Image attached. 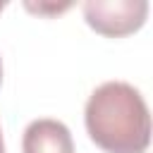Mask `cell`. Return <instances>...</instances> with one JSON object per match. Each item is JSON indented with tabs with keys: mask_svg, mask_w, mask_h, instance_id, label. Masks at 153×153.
Instances as JSON below:
<instances>
[{
	"mask_svg": "<svg viewBox=\"0 0 153 153\" xmlns=\"http://www.w3.org/2000/svg\"><path fill=\"white\" fill-rule=\"evenodd\" d=\"M84 122L105 153H143L151 143V115L143 96L127 81H105L86 100Z\"/></svg>",
	"mask_w": 153,
	"mask_h": 153,
	"instance_id": "6da1fadb",
	"label": "cell"
},
{
	"mask_svg": "<svg viewBox=\"0 0 153 153\" xmlns=\"http://www.w3.org/2000/svg\"><path fill=\"white\" fill-rule=\"evenodd\" d=\"M81 10L86 24L96 33L120 38L143 26L148 14V2L146 0H86Z\"/></svg>",
	"mask_w": 153,
	"mask_h": 153,
	"instance_id": "7a4b0ae2",
	"label": "cell"
},
{
	"mask_svg": "<svg viewBox=\"0 0 153 153\" xmlns=\"http://www.w3.org/2000/svg\"><path fill=\"white\" fill-rule=\"evenodd\" d=\"M22 153H74L72 131L60 120H33L24 129Z\"/></svg>",
	"mask_w": 153,
	"mask_h": 153,
	"instance_id": "3957f363",
	"label": "cell"
},
{
	"mask_svg": "<svg viewBox=\"0 0 153 153\" xmlns=\"http://www.w3.org/2000/svg\"><path fill=\"white\" fill-rule=\"evenodd\" d=\"M72 2H26V10L31 12H38V14H55V12H62V10H69Z\"/></svg>",
	"mask_w": 153,
	"mask_h": 153,
	"instance_id": "277c9868",
	"label": "cell"
},
{
	"mask_svg": "<svg viewBox=\"0 0 153 153\" xmlns=\"http://www.w3.org/2000/svg\"><path fill=\"white\" fill-rule=\"evenodd\" d=\"M0 153H5V141H2V131H0Z\"/></svg>",
	"mask_w": 153,
	"mask_h": 153,
	"instance_id": "5b68a950",
	"label": "cell"
},
{
	"mask_svg": "<svg viewBox=\"0 0 153 153\" xmlns=\"http://www.w3.org/2000/svg\"><path fill=\"white\" fill-rule=\"evenodd\" d=\"M0 84H2V60H0Z\"/></svg>",
	"mask_w": 153,
	"mask_h": 153,
	"instance_id": "8992f818",
	"label": "cell"
},
{
	"mask_svg": "<svg viewBox=\"0 0 153 153\" xmlns=\"http://www.w3.org/2000/svg\"><path fill=\"white\" fill-rule=\"evenodd\" d=\"M2 7H5V2H0V10H2Z\"/></svg>",
	"mask_w": 153,
	"mask_h": 153,
	"instance_id": "52a82bcc",
	"label": "cell"
}]
</instances>
